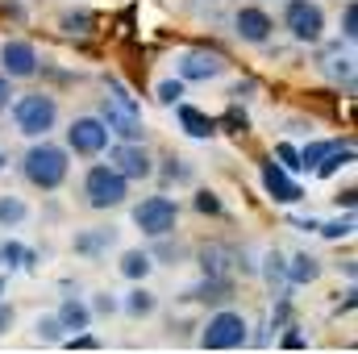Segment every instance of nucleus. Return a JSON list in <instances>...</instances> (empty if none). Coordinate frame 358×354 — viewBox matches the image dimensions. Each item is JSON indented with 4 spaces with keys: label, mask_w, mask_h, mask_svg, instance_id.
Wrapping results in <instances>:
<instances>
[{
    "label": "nucleus",
    "mask_w": 358,
    "mask_h": 354,
    "mask_svg": "<svg viewBox=\"0 0 358 354\" xmlns=\"http://www.w3.org/2000/svg\"><path fill=\"white\" fill-rule=\"evenodd\" d=\"M21 176H25L29 187H38V192H59L67 183V176H71L67 146H59L50 138H34L25 146V155H21Z\"/></svg>",
    "instance_id": "obj_1"
},
{
    "label": "nucleus",
    "mask_w": 358,
    "mask_h": 354,
    "mask_svg": "<svg viewBox=\"0 0 358 354\" xmlns=\"http://www.w3.org/2000/svg\"><path fill=\"white\" fill-rule=\"evenodd\" d=\"M96 117L104 121V129H108L117 142H146L142 108H138V100L125 92L121 80H108V96H104V104H100V113H96Z\"/></svg>",
    "instance_id": "obj_2"
},
{
    "label": "nucleus",
    "mask_w": 358,
    "mask_h": 354,
    "mask_svg": "<svg viewBox=\"0 0 358 354\" xmlns=\"http://www.w3.org/2000/svg\"><path fill=\"white\" fill-rule=\"evenodd\" d=\"M8 117H13V129L21 138H50L59 129V100L50 92H21L13 96L8 104Z\"/></svg>",
    "instance_id": "obj_3"
},
{
    "label": "nucleus",
    "mask_w": 358,
    "mask_h": 354,
    "mask_svg": "<svg viewBox=\"0 0 358 354\" xmlns=\"http://www.w3.org/2000/svg\"><path fill=\"white\" fill-rule=\"evenodd\" d=\"M129 200V179L121 171H113L108 163H92L84 171V204L96 213H108V208H121Z\"/></svg>",
    "instance_id": "obj_4"
},
{
    "label": "nucleus",
    "mask_w": 358,
    "mask_h": 354,
    "mask_svg": "<svg viewBox=\"0 0 358 354\" xmlns=\"http://www.w3.org/2000/svg\"><path fill=\"white\" fill-rule=\"evenodd\" d=\"M250 342V321L238 313V309H217L204 330H200V346L204 351H238Z\"/></svg>",
    "instance_id": "obj_5"
},
{
    "label": "nucleus",
    "mask_w": 358,
    "mask_h": 354,
    "mask_svg": "<svg viewBox=\"0 0 358 354\" xmlns=\"http://www.w3.org/2000/svg\"><path fill=\"white\" fill-rule=\"evenodd\" d=\"M129 221L146 234V238H171L179 229V204L171 196H142L134 208H129Z\"/></svg>",
    "instance_id": "obj_6"
},
{
    "label": "nucleus",
    "mask_w": 358,
    "mask_h": 354,
    "mask_svg": "<svg viewBox=\"0 0 358 354\" xmlns=\"http://www.w3.org/2000/svg\"><path fill=\"white\" fill-rule=\"evenodd\" d=\"M283 29L300 46H317L325 38V8L317 0H287L283 4Z\"/></svg>",
    "instance_id": "obj_7"
},
{
    "label": "nucleus",
    "mask_w": 358,
    "mask_h": 354,
    "mask_svg": "<svg viewBox=\"0 0 358 354\" xmlns=\"http://www.w3.org/2000/svg\"><path fill=\"white\" fill-rule=\"evenodd\" d=\"M108 142H113V134L104 129V121L96 117V113H80V117H71V125H67V155H80V159H100L104 150H108Z\"/></svg>",
    "instance_id": "obj_8"
},
{
    "label": "nucleus",
    "mask_w": 358,
    "mask_h": 354,
    "mask_svg": "<svg viewBox=\"0 0 358 354\" xmlns=\"http://www.w3.org/2000/svg\"><path fill=\"white\" fill-rule=\"evenodd\" d=\"M229 71L225 55L221 50H208V46H187L176 55V76L183 84H208V80H221Z\"/></svg>",
    "instance_id": "obj_9"
},
{
    "label": "nucleus",
    "mask_w": 358,
    "mask_h": 354,
    "mask_svg": "<svg viewBox=\"0 0 358 354\" xmlns=\"http://www.w3.org/2000/svg\"><path fill=\"white\" fill-rule=\"evenodd\" d=\"M108 167L113 171H121V176L129 179H150L159 167H155V155L146 150V142H108Z\"/></svg>",
    "instance_id": "obj_10"
},
{
    "label": "nucleus",
    "mask_w": 358,
    "mask_h": 354,
    "mask_svg": "<svg viewBox=\"0 0 358 354\" xmlns=\"http://www.w3.org/2000/svg\"><path fill=\"white\" fill-rule=\"evenodd\" d=\"M0 71H4L8 80H34V76L42 71L38 46H34L29 38H8V42L0 46Z\"/></svg>",
    "instance_id": "obj_11"
},
{
    "label": "nucleus",
    "mask_w": 358,
    "mask_h": 354,
    "mask_svg": "<svg viewBox=\"0 0 358 354\" xmlns=\"http://www.w3.org/2000/svg\"><path fill=\"white\" fill-rule=\"evenodd\" d=\"M234 34H238L246 46H267L271 38H275V21H271L267 8H259V4H242V8L234 13Z\"/></svg>",
    "instance_id": "obj_12"
},
{
    "label": "nucleus",
    "mask_w": 358,
    "mask_h": 354,
    "mask_svg": "<svg viewBox=\"0 0 358 354\" xmlns=\"http://www.w3.org/2000/svg\"><path fill=\"white\" fill-rule=\"evenodd\" d=\"M263 192H267L275 204H300V200H304L300 179L292 176V171H283L275 159H267V163H263Z\"/></svg>",
    "instance_id": "obj_13"
},
{
    "label": "nucleus",
    "mask_w": 358,
    "mask_h": 354,
    "mask_svg": "<svg viewBox=\"0 0 358 354\" xmlns=\"http://www.w3.org/2000/svg\"><path fill=\"white\" fill-rule=\"evenodd\" d=\"M117 246V229L113 225H92V229H76L71 238V250L80 259H104L108 250Z\"/></svg>",
    "instance_id": "obj_14"
},
{
    "label": "nucleus",
    "mask_w": 358,
    "mask_h": 354,
    "mask_svg": "<svg viewBox=\"0 0 358 354\" xmlns=\"http://www.w3.org/2000/svg\"><path fill=\"white\" fill-rule=\"evenodd\" d=\"M121 313L129 321H150L159 313V292H150L146 283H134L125 296H121Z\"/></svg>",
    "instance_id": "obj_15"
},
{
    "label": "nucleus",
    "mask_w": 358,
    "mask_h": 354,
    "mask_svg": "<svg viewBox=\"0 0 358 354\" xmlns=\"http://www.w3.org/2000/svg\"><path fill=\"white\" fill-rule=\"evenodd\" d=\"M176 121H179V129H183L187 138H196V142H208V138L217 134V121H213L208 113H200L196 104H183V100L176 104Z\"/></svg>",
    "instance_id": "obj_16"
},
{
    "label": "nucleus",
    "mask_w": 358,
    "mask_h": 354,
    "mask_svg": "<svg viewBox=\"0 0 358 354\" xmlns=\"http://www.w3.org/2000/svg\"><path fill=\"white\" fill-rule=\"evenodd\" d=\"M59 325L67 330V334H84V330H92V304L84 300V296H63V304H59Z\"/></svg>",
    "instance_id": "obj_17"
},
{
    "label": "nucleus",
    "mask_w": 358,
    "mask_h": 354,
    "mask_svg": "<svg viewBox=\"0 0 358 354\" xmlns=\"http://www.w3.org/2000/svg\"><path fill=\"white\" fill-rule=\"evenodd\" d=\"M155 267H159V263H155V259H150V250H142V246H134V250H121V259H117L121 279H129V283H146Z\"/></svg>",
    "instance_id": "obj_18"
},
{
    "label": "nucleus",
    "mask_w": 358,
    "mask_h": 354,
    "mask_svg": "<svg viewBox=\"0 0 358 354\" xmlns=\"http://www.w3.org/2000/svg\"><path fill=\"white\" fill-rule=\"evenodd\" d=\"M183 296H187V300H196V304H225V300L234 296V283H229L225 275H204V283L187 288Z\"/></svg>",
    "instance_id": "obj_19"
},
{
    "label": "nucleus",
    "mask_w": 358,
    "mask_h": 354,
    "mask_svg": "<svg viewBox=\"0 0 358 354\" xmlns=\"http://www.w3.org/2000/svg\"><path fill=\"white\" fill-rule=\"evenodd\" d=\"M317 279H321V259L317 255H292L287 267H283V283H292V288H308Z\"/></svg>",
    "instance_id": "obj_20"
},
{
    "label": "nucleus",
    "mask_w": 358,
    "mask_h": 354,
    "mask_svg": "<svg viewBox=\"0 0 358 354\" xmlns=\"http://www.w3.org/2000/svg\"><path fill=\"white\" fill-rule=\"evenodd\" d=\"M196 259H200V271H204V275H225L229 263H238V255H234L229 246H221V242L200 246V250H196Z\"/></svg>",
    "instance_id": "obj_21"
},
{
    "label": "nucleus",
    "mask_w": 358,
    "mask_h": 354,
    "mask_svg": "<svg viewBox=\"0 0 358 354\" xmlns=\"http://www.w3.org/2000/svg\"><path fill=\"white\" fill-rule=\"evenodd\" d=\"M350 163H355V142H346V146H342V142H334V146L325 150V159L313 167V176L334 179L338 171H342V167H350Z\"/></svg>",
    "instance_id": "obj_22"
},
{
    "label": "nucleus",
    "mask_w": 358,
    "mask_h": 354,
    "mask_svg": "<svg viewBox=\"0 0 358 354\" xmlns=\"http://www.w3.org/2000/svg\"><path fill=\"white\" fill-rule=\"evenodd\" d=\"M25 221H29V200L17 192H4L0 196V229H21Z\"/></svg>",
    "instance_id": "obj_23"
},
{
    "label": "nucleus",
    "mask_w": 358,
    "mask_h": 354,
    "mask_svg": "<svg viewBox=\"0 0 358 354\" xmlns=\"http://www.w3.org/2000/svg\"><path fill=\"white\" fill-rule=\"evenodd\" d=\"M0 267H4V271L34 267V250H29V246H21L17 238H4V242H0Z\"/></svg>",
    "instance_id": "obj_24"
},
{
    "label": "nucleus",
    "mask_w": 358,
    "mask_h": 354,
    "mask_svg": "<svg viewBox=\"0 0 358 354\" xmlns=\"http://www.w3.org/2000/svg\"><path fill=\"white\" fill-rule=\"evenodd\" d=\"M34 338H38V342H46V346H59V342L67 338V330L59 325V317H55V313H38V317H34Z\"/></svg>",
    "instance_id": "obj_25"
},
{
    "label": "nucleus",
    "mask_w": 358,
    "mask_h": 354,
    "mask_svg": "<svg viewBox=\"0 0 358 354\" xmlns=\"http://www.w3.org/2000/svg\"><path fill=\"white\" fill-rule=\"evenodd\" d=\"M321 71H325L329 80H342L346 88H355V55H350V50H346V55L325 59V63H321Z\"/></svg>",
    "instance_id": "obj_26"
},
{
    "label": "nucleus",
    "mask_w": 358,
    "mask_h": 354,
    "mask_svg": "<svg viewBox=\"0 0 358 354\" xmlns=\"http://www.w3.org/2000/svg\"><path fill=\"white\" fill-rule=\"evenodd\" d=\"M317 234H321V238H329V242H342V238H350V234H355V213H346V217H334V221H317Z\"/></svg>",
    "instance_id": "obj_27"
},
{
    "label": "nucleus",
    "mask_w": 358,
    "mask_h": 354,
    "mask_svg": "<svg viewBox=\"0 0 358 354\" xmlns=\"http://www.w3.org/2000/svg\"><path fill=\"white\" fill-rule=\"evenodd\" d=\"M334 146V138H317V142H308V146H300V167L304 171H313L321 159H325V150Z\"/></svg>",
    "instance_id": "obj_28"
},
{
    "label": "nucleus",
    "mask_w": 358,
    "mask_h": 354,
    "mask_svg": "<svg viewBox=\"0 0 358 354\" xmlns=\"http://www.w3.org/2000/svg\"><path fill=\"white\" fill-rule=\"evenodd\" d=\"M88 304H92V317H117L121 313V296H113V292H96Z\"/></svg>",
    "instance_id": "obj_29"
},
{
    "label": "nucleus",
    "mask_w": 358,
    "mask_h": 354,
    "mask_svg": "<svg viewBox=\"0 0 358 354\" xmlns=\"http://www.w3.org/2000/svg\"><path fill=\"white\" fill-rule=\"evenodd\" d=\"M92 25H96V17H92L88 8H80V13H63V34H92Z\"/></svg>",
    "instance_id": "obj_30"
},
{
    "label": "nucleus",
    "mask_w": 358,
    "mask_h": 354,
    "mask_svg": "<svg viewBox=\"0 0 358 354\" xmlns=\"http://www.w3.org/2000/svg\"><path fill=\"white\" fill-rule=\"evenodd\" d=\"M275 163H279L283 171H292V176L304 171V167H300V146H292V142H279V146H275Z\"/></svg>",
    "instance_id": "obj_31"
},
{
    "label": "nucleus",
    "mask_w": 358,
    "mask_h": 354,
    "mask_svg": "<svg viewBox=\"0 0 358 354\" xmlns=\"http://www.w3.org/2000/svg\"><path fill=\"white\" fill-rule=\"evenodd\" d=\"M155 96H159V104L176 108L179 100H183V80H179V76H171V80H163V84L155 88Z\"/></svg>",
    "instance_id": "obj_32"
},
{
    "label": "nucleus",
    "mask_w": 358,
    "mask_h": 354,
    "mask_svg": "<svg viewBox=\"0 0 358 354\" xmlns=\"http://www.w3.org/2000/svg\"><path fill=\"white\" fill-rule=\"evenodd\" d=\"M221 208H225V204H221V196H217L213 187H200V192H196V213H204V217H221Z\"/></svg>",
    "instance_id": "obj_33"
},
{
    "label": "nucleus",
    "mask_w": 358,
    "mask_h": 354,
    "mask_svg": "<svg viewBox=\"0 0 358 354\" xmlns=\"http://www.w3.org/2000/svg\"><path fill=\"white\" fill-rule=\"evenodd\" d=\"M263 279H267L271 288H275V283H283V267H287V259H283V255H279V250H267V255H263Z\"/></svg>",
    "instance_id": "obj_34"
},
{
    "label": "nucleus",
    "mask_w": 358,
    "mask_h": 354,
    "mask_svg": "<svg viewBox=\"0 0 358 354\" xmlns=\"http://www.w3.org/2000/svg\"><path fill=\"white\" fill-rule=\"evenodd\" d=\"M342 38H346V42H355L358 38V4L355 0L342 4Z\"/></svg>",
    "instance_id": "obj_35"
},
{
    "label": "nucleus",
    "mask_w": 358,
    "mask_h": 354,
    "mask_svg": "<svg viewBox=\"0 0 358 354\" xmlns=\"http://www.w3.org/2000/svg\"><path fill=\"white\" fill-rule=\"evenodd\" d=\"M163 176L167 179H183V183H187V179H192V167H187V159L167 155V159H163Z\"/></svg>",
    "instance_id": "obj_36"
},
{
    "label": "nucleus",
    "mask_w": 358,
    "mask_h": 354,
    "mask_svg": "<svg viewBox=\"0 0 358 354\" xmlns=\"http://www.w3.org/2000/svg\"><path fill=\"white\" fill-rule=\"evenodd\" d=\"M155 242H159V246H155V250H150V259H183V246H171V242H167V238H155Z\"/></svg>",
    "instance_id": "obj_37"
},
{
    "label": "nucleus",
    "mask_w": 358,
    "mask_h": 354,
    "mask_svg": "<svg viewBox=\"0 0 358 354\" xmlns=\"http://www.w3.org/2000/svg\"><path fill=\"white\" fill-rule=\"evenodd\" d=\"M13 96H17V92H13V80H8V76L0 71V117L8 113V104H13Z\"/></svg>",
    "instance_id": "obj_38"
},
{
    "label": "nucleus",
    "mask_w": 358,
    "mask_h": 354,
    "mask_svg": "<svg viewBox=\"0 0 358 354\" xmlns=\"http://www.w3.org/2000/svg\"><path fill=\"white\" fill-rule=\"evenodd\" d=\"M13 325H17V309L8 300H0V334H8Z\"/></svg>",
    "instance_id": "obj_39"
},
{
    "label": "nucleus",
    "mask_w": 358,
    "mask_h": 354,
    "mask_svg": "<svg viewBox=\"0 0 358 354\" xmlns=\"http://www.w3.org/2000/svg\"><path fill=\"white\" fill-rule=\"evenodd\" d=\"M8 163H13V159H8V150H0V176L8 171Z\"/></svg>",
    "instance_id": "obj_40"
},
{
    "label": "nucleus",
    "mask_w": 358,
    "mask_h": 354,
    "mask_svg": "<svg viewBox=\"0 0 358 354\" xmlns=\"http://www.w3.org/2000/svg\"><path fill=\"white\" fill-rule=\"evenodd\" d=\"M0 292H4V279H0Z\"/></svg>",
    "instance_id": "obj_41"
}]
</instances>
